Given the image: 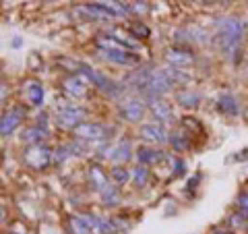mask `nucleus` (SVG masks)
Instances as JSON below:
<instances>
[{
  "instance_id": "nucleus-1",
  "label": "nucleus",
  "mask_w": 248,
  "mask_h": 234,
  "mask_svg": "<svg viewBox=\"0 0 248 234\" xmlns=\"http://www.w3.org/2000/svg\"><path fill=\"white\" fill-rule=\"evenodd\" d=\"M135 87L149 100H157L172 87V79L168 77L166 68H141L135 75Z\"/></svg>"
},
{
  "instance_id": "nucleus-2",
  "label": "nucleus",
  "mask_w": 248,
  "mask_h": 234,
  "mask_svg": "<svg viewBox=\"0 0 248 234\" xmlns=\"http://www.w3.org/2000/svg\"><path fill=\"white\" fill-rule=\"evenodd\" d=\"M242 33H244V25L242 21L236 17H228L219 21V42H221V50L226 52V56L234 60L236 54L240 52V44H242Z\"/></svg>"
},
{
  "instance_id": "nucleus-3",
  "label": "nucleus",
  "mask_w": 248,
  "mask_h": 234,
  "mask_svg": "<svg viewBox=\"0 0 248 234\" xmlns=\"http://www.w3.org/2000/svg\"><path fill=\"white\" fill-rule=\"evenodd\" d=\"M95 48L97 52L102 54V56L106 60L110 62H116V65H124V67H133L139 62V58L135 56V54H130L124 46H120L116 40H112L110 35H102L95 40Z\"/></svg>"
},
{
  "instance_id": "nucleus-4",
  "label": "nucleus",
  "mask_w": 248,
  "mask_h": 234,
  "mask_svg": "<svg viewBox=\"0 0 248 234\" xmlns=\"http://www.w3.org/2000/svg\"><path fill=\"white\" fill-rule=\"evenodd\" d=\"M73 67H75V68H79V71H77V75L85 77V79L91 81L97 89H102L104 93H108V96L116 98L118 93H122V85H120V83H116V81H112V79H108L106 75H102L99 71H95V68H91L89 65H83V62H73Z\"/></svg>"
},
{
  "instance_id": "nucleus-5",
  "label": "nucleus",
  "mask_w": 248,
  "mask_h": 234,
  "mask_svg": "<svg viewBox=\"0 0 248 234\" xmlns=\"http://www.w3.org/2000/svg\"><path fill=\"white\" fill-rule=\"evenodd\" d=\"M89 178H91V186L97 191V195L102 197V201L106 205H116L120 201L118 191L108 183V176L104 174V170L99 166H91L89 168Z\"/></svg>"
},
{
  "instance_id": "nucleus-6",
  "label": "nucleus",
  "mask_w": 248,
  "mask_h": 234,
  "mask_svg": "<svg viewBox=\"0 0 248 234\" xmlns=\"http://www.w3.org/2000/svg\"><path fill=\"white\" fill-rule=\"evenodd\" d=\"M85 116H87V110L77 104H64V106L56 108V122L64 129L75 131L77 127H81L85 122Z\"/></svg>"
},
{
  "instance_id": "nucleus-7",
  "label": "nucleus",
  "mask_w": 248,
  "mask_h": 234,
  "mask_svg": "<svg viewBox=\"0 0 248 234\" xmlns=\"http://www.w3.org/2000/svg\"><path fill=\"white\" fill-rule=\"evenodd\" d=\"M52 155L54 153H52L50 147H46V145H31L29 150L23 151V162H25L29 168H33V170H42V168H46L50 164Z\"/></svg>"
},
{
  "instance_id": "nucleus-8",
  "label": "nucleus",
  "mask_w": 248,
  "mask_h": 234,
  "mask_svg": "<svg viewBox=\"0 0 248 234\" xmlns=\"http://www.w3.org/2000/svg\"><path fill=\"white\" fill-rule=\"evenodd\" d=\"M73 133L79 141H102L108 135V127H104L99 122H83Z\"/></svg>"
},
{
  "instance_id": "nucleus-9",
  "label": "nucleus",
  "mask_w": 248,
  "mask_h": 234,
  "mask_svg": "<svg viewBox=\"0 0 248 234\" xmlns=\"http://www.w3.org/2000/svg\"><path fill=\"white\" fill-rule=\"evenodd\" d=\"M81 220L87 224V228L91 230V234H114L116 228L110 220L106 217H95V216H89V214H79Z\"/></svg>"
},
{
  "instance_id": "nucleus-10",
  "label": "nucleus",
  "mask_w": 248,
  "mask_h": 234,
  "mask_svg": "<svg viewBox=\"0 0 248 234\" xmlns=\"http://www.w3.org/2000/svg\"><path fill=\"white\" fill-rule=\"evenodd\" d=\"M23 118H25V110H23V108H15V110L6 112V114L2 116V120H0V135H2V137H9L11 133L21 124Z\"/></svg>"
},
{
  "instance_id": "nucleus-11",
  "label": "nucleus",
  "mask_w": 248,
  "mask_h": 234,
  "mask_svg": "<svg viewBox=\"0 0 248 234\" xmlns=\"http://www.w3.org/2000/svg\"><path fill=\"white\" fill-rule=\"evenodd\" d=\"M62 87H64V91L68 93V96L83 98L85 93H87V79L81 77V75H71L62 81Z\"/></svg>"
},
{
  "instance_id": "nucleus-12",
  "label": "nucleus",
  "mask_w": 248,
  "mask_h": 234,
  "mask_svg": "<svg viewBox=\"0 0 248 234\" xmlns=\"http://www.w3.org/2000/svg\"><path fill=\"white\" fill-rule=\"evenodd\" d=\"M120 110L124 114V118L130 120V122H139L143 118V112H145V104H143V100H137V98H130L126 100L122 106H120Z\"/></svg>"
},
{
  "instance_id": "nucleus-13",
  "label": "nucleus",
  "mask_w": 248,
  "mask_h": 234,
  "mask_svg": "<svg viewBox=\"0 0 248 234\" xmlns=\"http://www.w3.org/2000/svg\"><path fill=\"white\" fill-rule=\"evenodd\" d=\"M166 60L170 65H174V68L178 67H188L195 62V54L190 50H182V48H170L166 52Z\"/></svg>"
},
{
  "instance_id": "nucleus-14",
  "label": "nucleus",
  "mask_w": 248,
  "mask_h": 234,
  "mask_svg": "<svg viewBox=\"0 0 248 234\" xmlns=\"http://www.w3.org/2000/svg\"><path fill=\"white\" fill-rule=\"evenodd\" d=\"M141 137L149 143H166L168 141V133L161 124H143Z\"/></svg>"
},
{
  "instance_id": "nucleus-15",
  "label": "nucleus",
  "mask_w": 248,
  "mask_h": 234,
  "mask_svg": "<svg viewBox=\"0 0 248 234\" xmlns=\"http://www.w3.org/2000/svg\"><path fill=\"white\" fill-rule=\"evenodd\" d=\"M25 96L31 106L40 108L44 104V85L40 81H27L25 83Z\"/></svg>"
},
{
  "instance_id": "nucleus-16",
  "label": "nucleus",
  "mask_w": 248,
  "mask_h": 234,
  "mask_svg": "<svg viewBox=\"0 0 248 234\" xmlns=\"http://www.w3.org/2000/svg\"><path fill=\"white\" fill-rule=\"evenodd\" d=\"M151 112L155 114V118L161 122H170L174 118V112H172V108H170V104L161 102V100H151Z\"/></svg>"
},
{
  "instance_id": "nucleus-17",
  "label": "nucleus",
  "mask_w": 248,
  "mask_h": 234,
  "mask_svg": "<svg viewBox=\"0 0 248 234\" xmlns=\"http://www.w3.org/2000/svg\"><path fill=\"white\" fill-rule=\"evenodd\" d=\"M217 106H219V110L223 114H230V116H236L240 112V104L238 100L232 96V93H226V96L219 98V102H217Z\"/></svg>"
},
{
  "instance_id": "nucleus-18",
  "label": "nucleus",
  "mask_w": 248,
  "mask_h": 234,
  "mask_svg": "<svg viewBox=\"0 0 248 234\" xmlns=\"http://www.w3.org/2000/svg\"><path fill=\"white\" fill-rule=\"evenodd\" d=\"M46 137H48V129H44V127H31L23 133V139L31 145H42Z\"/></svg>"
},
{
  "instance_id": "nucleus-19",
  "label": "nucleus",
  "mask_w": 248,
  "mask_h": 234,
  "mask_svg": "<svg viewBox=\"0 0 248 234\" xmlns=\"http://www.w3.org/2000/svg\"><path fill=\"white\" fill-rule=\"evenodd\" d=\"M137 158L141 164H155L164 158V153L159 150H151V147H141V150L137 151Z\"/></svg>"
},
{
  "instance_id": "nucleus-20",
  "label": "nucleus",
  "mask_w": 248,
  "mask_h": 234,
  "mask_svg": "<svg viewBox=\"0 0 248 234\" xmlns=\"http://www.w3.org/2000/svg\"><path fill=\"white\" fill-rule=\"evenodd\" d=\"M81 147L79 145H75V143H66V145H62L58 147L56 151H54V162L56 164H62L64 160H68L71 155H77V151H79Z\"/></svg>"
},
{
  "instance_id": "nucleus-21",
  "label": "nucleus",
  "mask_w": 248,
  "mask_h": 234,
  "mask_svg": "<svg viewBox=\"0 0 248 234\" xmlns=\"http://www.w3.org/2000/svg\"><path fill=\"white\" fill-rule=\"evenodd\" d=\"M128 158H130V143L128 141H120L110 151V160L112 162H126Z\"/></svg>"
},
{
  "instance_id": "nucleus-22",
  "label": "nucleus",
  "mask_w": 248,
  "mask_h": 234,
  "mask_svg": "<svg viewBox=\"0 0 248 234\" xmlns=\"http://www.w3.org/2000/svg\"><path fill=\"white\" fill-rule=\"evenodd\" d=\"M199 100H201V96L199 93H195V91H182V93H178V102H180L182 106H197L199 104Z\"/></svg>"
},
{
  "instance_id": "nucleus-23",
  "label": "nucleus",
  "mask_w": 248,
  "mask_h": 234,
  "mask_svg": "<svg viewBox=\"0 0 248 234\" xmlns=\"http://www.w3.org/2000/svg\"><path fill=\"white\" fill-rule=\"evenodd\" d=\"M147 181H149V170H147L145 166H137L133 170V183L137 186H145Z\"/></svg>"
},
{
  "instance_id": "nucleus-24",
  "label": "nucleus",
  "mask_w": 248,
  "mask_h": 234,
  "mask_svg": "<svg viewBox=\"0 0 248 234\" xmlns=\"http://www.w3.org/2000/svg\"><path fill=\"white\" fill-rule=\"evenodd\" d=\"M110 176H112V181H114L116 184H124V183H128V178H130L128 170H124L122 166H116V168H112Z\"/></svg>"
},
{
  "instance_id": "nucleus-25",
  "label": "nucleus",
  "mask_w": 248,
  "mask_h": 234,
  "mask_svg": "<svg viewBox=\"0 0 248 234\" xmlns=\"http://www.w3.org/2000/svg\"><path fill=\"white\" fill-rule=\"evenodd\" d=\"M71 228L75 234H91V230L87 228V224L81 220V216H73L71 217Z\"/></svg>"
},
{
  "instance_id": "nucleus-26",
  "label": "nucleus",
  "mask_w": 248,
  "mask_h": 234,
  "mask_svg": "<svg viewBox=\"0 0 248 234\" xmlns=\"http://www.w3.org/2000/svg\"><path fill=\"white\" fill-rule=\"evenodd\" d=\"M238 207L246 217H248V193H240L238 195Z\"/></svg>"
},
{
  "instance_id": "nucleus-27",
  "label": "nucleus",
  "mask_w": 248,
  "mask_h": 234,
  "mask_svg": "<svg viewBox=\"0 0 248 234\" xmlns=\"http://www.w3.org/2000/svg\"><path fill=\"white\" fill-rule=\"evenodd\" d=\"M170 141H172V145H176L178 150H182V147H186V139H184L182 135H172V139H170Z\"/></svg>"
},
{
  "instance_id": "nucleus-28",
  "label": "nucleus",
  "mask_w": 248,
  "mask_h": 234,
  "mask_svg": "<svg viewBox=\"0 0 248 234\" xmlns=\"http://www.w3.org/2000/svg\"><path fill=\"white\" fill-rule=\"evenodd\" d=\"M244 217H246L244 214H240V216L236 214V216H232V217H230V224H232V226H244V224H246V222H244Z\"/></svg>"
},
{
  "instance_id": "nucleus-29",
  "label": "nucleus",
  "mask_w": 248,
  "mask_h": 234,
  "mask_svg": "<svg viewBox=\"0 0 248 234\" xmlns=\"http://www.w3.org/2000/svg\"><path fill=\"white\" fill-rule=\"evenodd\" d=\"M130 29H133V31H135V33H139V35H141V33H143L145 37H147V35H149V29H147L145 25H135V27H130Z\"/></svg>"
},
{
  "instance_id": "nucleus-30",
  "label": "nucleus",
  "mask_w": 248,
  "mask_h": 234,
  "mask_svg": "<svg viewBox=\"0 0 248 234\" xmlns=\"http://www.w3.org/2000/svg\"><path fill=\"white\" fill-rule=\"evenodd\" d=\"M213 234H232V232H223V230H219V232H213Z\"/></svg>"
},
{
  "instance_id": "nucleus-31",
  "label": "nucleus",
  "mask_w": 248,
  "mask_h": 234,
  "mask_svg": "<svg viewBox=\"0 0 248 234\" xmlns=\"http://www.w3.org/2000/svg\"><path fill=\"white\" fill-rule=\"evenodd\" d=\"M13 234H15V232H13Z\"/></svg>"
}]
</instances>
